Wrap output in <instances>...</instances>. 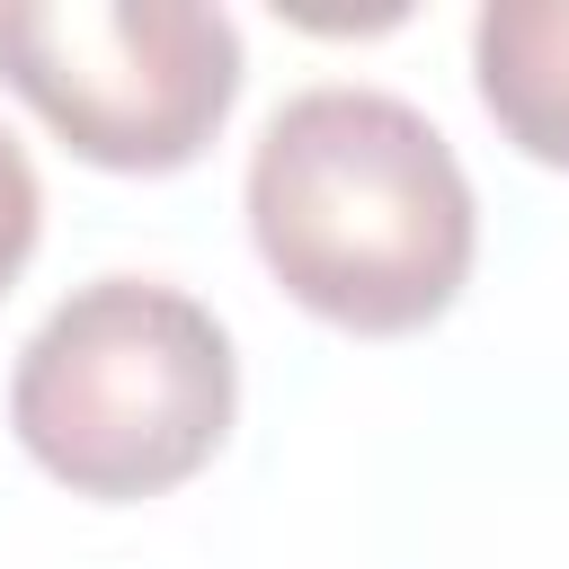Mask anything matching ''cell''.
Wrapping results in <instances>:
<instances>
[{"label":"cell","instance_id":"cell-1","mask_svg":"<svg viewBox=\"0 0 569 569\" xmlns=\"http://www.w3.org/2000/svg\"><path fill=\"white\" fill-rule=\"evenodd\" d=\"M249 240L302 311L356 338H409L453 311L480 213L453 142L409 98L320 80L249 151Z\"/></svg>","mask_w":569,"mask_h":569},{"label":"cell","instance_id":"cell-2","mask_svg":"<svg viewBox=\"0 0 569 569\" xmlns=\"http://www.w3.org/2000/svg\"><path fill=\"white\" fill-rule=\"evenodd\" d=\"M240 409L222 320L151 276H98L44 311L9 373L18 445L71 498H160L196 480Z\"/></svg>","mask_w":569,"mask_h":569},{"label":"cell","instance_id":"cell-3","mask_svg":"<svg viewBox=\"0 0 569 569\" xmlns=\"http://www.w3.org/2000/svg\"><path fill=\"white\" fill-rule=\"evenodd\" d=\"M0 80L98 169H187L240 98V27L204 0H18Z\"/></svg>","mask_w":569,"mask_h":569},{"label":"cell","instance_id":"cell-4","mask_svg":"<svg viewBox=\"0 0 569 569\" xmlns=\"http://www.w3.org/2000/svg\"><path fill=\"white\" fill-rule=\"evenodd\" d=\"M471 80L525 160L569 169V0H489L471 18Z\"/></svg>","mask_w":569,"mask_h":569},{"label":"cell","instance_id":"cell-5","mask_svg":"<svg viewBox=\"0 0 569 569\" xmlns=\"http://www.w3.org/2000/svg\"><path fill=\"white\" fill-rule=\"evenodd\" d=\"M36 231H44V187H36L27 151L0 133V293H9L18 267L36 258Z\"/></svg>","mask_w":569,"mask_h":569}]
</instances>
